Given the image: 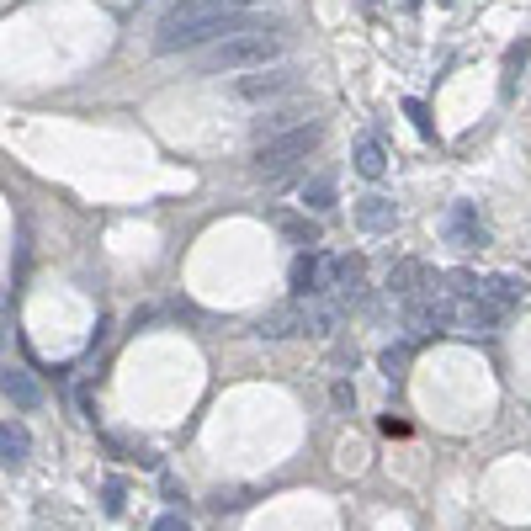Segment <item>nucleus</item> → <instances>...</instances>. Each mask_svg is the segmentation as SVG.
<instances>
[{
	"instance_id": "5",
	"label": "nucleus",
	"mask_w": 531,
	"mask_h": 531,
	"mask_svg": "<svg viewBox=\"0 0 531 531\" xmlns=\"http://www.w3.org/2000/svg\"><path fill=\"white\" fill-rule=\"evenodd\" d=\"M293 293L298 298H319L330 293V255L324 250H303L293 261Z\"/></svg>"
},
{
	"instance_id": "14",
	"label": "nucleus",
	"mask_w": 531,
	"mask_h": 531,
	"mask_svg": "<svg viewBox=\"0 0 531 531\" xmlns=\"http://www.w3.org/2000/svg\"><path fill=\"white\" fill-rule=\"evenodd\" d=\"M335 202V181L330 176H314V181H303V208H314V213H324Z\"/></svg>"
},
{
	"instance_id": "20",
	"label": "nucleus",
	"mask_w": 531,
	"mask_h": 531,
	"mask_svg": "<svg viewBox=\"0 0 531 531\" xmlns=\"http://www.w3.org/2000/svg\"><path fill=\"white\" fill-rule=\"evenodd\" d=\"M399 6H409V11H415V6H420V0H399Z\"/></svg>"
},
{
	"instance_id": "6",
	"label": "nucleus",
	"mask_w": 531,
	"mask_h": 531,
	"mask_svg": "<svg viewBox=\"0 0 531 531\" xmlns=\"http://www.w3.org/2000/svg\"><path fill=\"white\" fill-rule=\"evenodd\" d=\"M298 85V70H255V75H245L234 85L239 91V101H277V96H287Z\"/></svg>"
},
{
	"instance_id": "4",
	"label": "nucleus",
	"mask_w": 531,
	"mask_h": 531,
	"mask_svg": "<svg viewBox=\"0 0 531 531\" xmlns=\"http://www.w3.org/2000/svg\"><path fill=\"white\" fill-rule=\"evenodd\" d=\"M441 229H447V239H452L457 250H484L489 245V224H484V213H478L473 202H452L447 224H441Z\"/></svg>"
},
{
	"instance_id": "10",
	"label": "nucleus",
	"mask_w": 531,
	"mask_h": 531,
	"mask_svg": "<svg viewBox=\"0 0 531 531\" xmlns=\"http://www.w3.org/2000/svg\"><path fill=\"white\" fill-rule=\"evenodd\" d=\"M308 324H303V308L298 303H287V308H271V314L261 319V340H293V335H303Z\"/></svg>"
},
{
	"instance_id": "19",
	"label": "nucleus",
	"mask_w": 531,
	"mask_h": 531,
	"mask_svg": "<svg viewBox=\"0 0 531 531\" xmlns=\"http://www.w3.org/2000/svg\"><path fill=\"white\" fill-rule=\"evenodd\" d=\"M335 404H340V409H351V404H356V393H351V383H335Z\"/></svg>"
},
{
	"instance_id": "11",
	"label": "nucleus",
	"mask_w": 531,
	"mask_h": 531,
	"mask_svg": "<svg viewBox=\"0 0 531 531\" xmlns=\"http://www.w3.org/2000/svg\"><path fill=\"white\" fill-rule=\"evenodd\" d=\"M32 457V436L22 420H0V462L6 468H22V462Z\"/></svg>"
},
{
	"instance_id": "15",
	"label": "nucleus",
	"mask_w": 531,
	"mask_h": 531,
	"mask_svg": "<svg viewBox=\"0 0 531 531\" xmlns=\"http://www.w3.org/2000/svg\"><path fill=\"white\" fill-rule=\"evenodd\" d=\"M298 123H303V112H298V107H282V112L261 117V128H255V133H261V139H271V133H287V128H298Z\"/></svg>"
},
{
	"instance_id": "9",
	"label": "nucleus",
	"mask_w": 531,
	"mask_h": 531,
	"mask_svg": "<svg viewBox=\"0 0 531 531\" xmlns=\"http://www.w3.org/2000/svg\"><path fill=\"white\" fill-rule=\"evenodd\" d=\"M425 277H431V271H425V261H399V266L388 271V293L399 298V303H409V298L425 293Z\"/></svg>"
},
{
	"instance_id": "7",
	"label": "nucleus",
	"mask_w": 531,
	"mask_h": 531,
	"mask_svg": "<svg viewBox=\"0 0 531 531\" xmlns=\"http://www.w3.org/2000/svg\"><path fill=\"white\" fill-rule=\"evenodd\" d=\"M356 224H362L367 234H393V224H399V208L383 197V192H372L356 202Z\"/></svg>"
},
{
	"instance_id": "1",
	"label": "nucleus",
	"mask_w": 531,
	"mask_h": 531,
	"mask_svg": "<svg viewBox=\"0 0 531 531\" xmlns=\"http://www.w3.org/2000/svg\"><path fill=\"white\" fill-rule=\"evenodd\" d=\"M245 6L250 0H181L154 27V54H192L202 43L229 38V32H239L250 22V16H239Z\"/></svg>"
},
{
	"instance_id": "13",
	"label": "nucleus",
	"mask_w": 531,
	"mask_h": 531,
	"mask_svg": "<svg viewBox=\"0 0 531 531\" xmlns=\"http://www.w3.org/2000/svg\"><path fill=\"white\" fill-rule=\"evenodd\" d=\"M277 218V229H282V239H293V245H303V250H314L319 245V218H308V213H271Z\"/></svg>"
},
{
	"instance_id": "2",
	"label": "nucleus",
	"mask_w": 531,
	"mask_h": 531,
	"mask_svg": "<svg viewBox=\"0 0 531 531\" xmlns=\"http://www.w3.org/2000/svg\"><path fill=\"white\" fill-rule=\"evenodd\" d=\"M277 54H282V27L277 22H245L239 32L213 43L208 70H229V75L234 70H266Z\"/></svg>"
},
{
	"instance_id": "16",
	"label": "nucleus",
	"mask_w": 531,
	"mask_h": 531,
	"mask_svg": "<svg viewBox=\"0 0 531 531\" xmlns=\"http://www.w3.org/2000/svg\"><path fill=\"white\" fill-rule=\"evenodd\" d=\"M404 362H409V351H404V346H399V351H383V372H388V378H399Z\"/></svg>"
},
{
	"instance_id": "3",
	"label": "nucleus",
	"mask_w": 531,
	"mask_h": 531,
	"mask_svg": "<svg viewBox=\"0 0 531 531\" xmlns=\"http://www.w3.org/2000/svg\"><path fill=\"white\" fill-rule=\"evenodd\" d=\"M319 139H324L319 123H298V128H287V133H271V139L255 144V176L271 181V186H282L287 176H293V165L319 149Z\"/></svg>"
},
{
	"instance_id": "18",
	"label": "nucleus",
	"mask_w": 531,
	"mask_h": 531,
	"mask_svg": "<svg viewBox=\"0 0 531 531\" xmlns=\"http://www.w3.org/2000/svg\"><path fill=\"white\" fill-rule=\"evenodd\" d=\"M154 531H192V526H186L181 516H160V521H154Z\"/></svg>"
},
{
	"instance_id": "8",
	"label": "nucleus",
	"mask_w": 531,
	"mask_h": 531,
	"mask_svg": "<svg viewBox=\"0 0 531 531\" xmlns=\"http://www.w3.org/2000/svg\"><path fill=\"white\" fill-rule=\"evenodd\" d=\"M0 393H6L16 409H38L43 404V388L32 383V372H22V367H0Z\"/></svg>"
},
{
	"instance_id": "12",
	"label": "nucleus",
	"mask_w": 531,
	"mask_h": 531,
	"mask_svg": "<svg viewBox=\"0 0 531 531\" xmlns=\"http://www.w3.org/2000/svg\"><path fill=\"white\" fill-rule=\"evenodd\" d=\"M351 165L362 170L367 181H383V176H388V149L372 139V133H362V139H356V149H351Z\"/></svg>"
},
{
	"instance_id": "17",
	"label": "nucleus",
	"mask_w": 531,
	"mask_h": 531,
	"mask_svg": "<svg viewBox=\"0 0 531 531\" xmlns=\"http://www.w3.org/2000/svg\"><path fill=\"white\" fill-rule=\"evenodd\" d=\"M404 112L415 117V128L425 133V139H431V133H436V128H431V117H425V107H420V101H404Z\"/></svg>"
}]
</instances>
